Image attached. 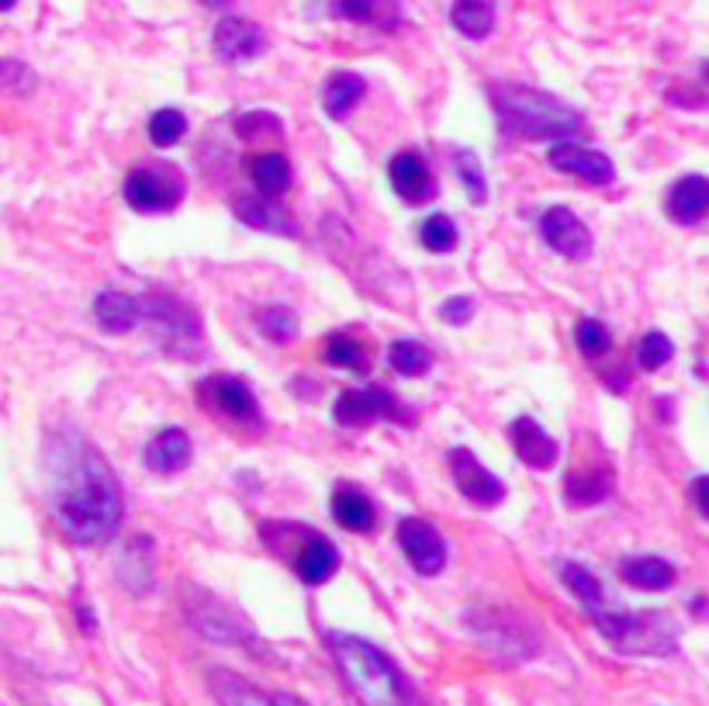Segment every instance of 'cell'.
<instances>
[{
  "instance_id": "cell-40",
  "label": "cell",
  "mask_w": 709,
  "mask_h": 706,
  "mask_svg": "<svg viewBox=\"0 0 709 706\" xmlns=\"http://www.w3.org/2000/svg\"><path fill=\"white\" fill-rule=\"evenodd\" d=\"M706 489H709V478H696V489H692V496H696V509H699V517H709V496H706Z\"/></svg>"
},
{
  "instance_id": "cell-29",
  "label": "cell",
  "mask_w": 709,
  "mask_h": 706,
  "mask_svg": "<svg viewBox=\"0 0 709 706\" xmlns=\"http://www.w3.org/2000/svg\"><path fill=\"white\" fill-rule=\"evenodd\" d=\"M322 357H326L329 367H339V371H357V374L367 371V350L349 333H333L326 346H322Z\"/></svg>"
},
{
  "instance_id": "cell-11",
  "label": "cell",
  "mask_w": 709,
  "mask_h": 706,
  "mask_svg": "<svg viewBox=\"0 0 709 706\" xmlns=\"http://www.w3.org/2000/svg\"><path fill=\"white\" fill-rule=\"evenodd\" d=\"M551 167L578 177V180H585V184H595V187H605V184L617 180V167H612V159L605 153L578 146V143L551 146Z\"/></svg>"
},
{
  "instance_id": "cell-14",
  "label": "cell",
  "mask_w": 709,
  "mask_h": 706,
  "mask_svg": "<svg viewBox=\"0 0 709 706\" xmlns=\"http://www.w3.org/2000/svg\"><path fill=\"white\" fill-rule=\"evenodd\" d=\"M509 443L515 458H520L526 468L533 471H551L558 464V440L546 433L536 420H530V415H520V420H512L509 426Z\"/></svg>"
},
{
  "instance_id": "cell-26",
  "label": "cell",
  "mask_w": 709,
  "mask_h": 706,
  "mask_svg": "<svg viewBox=\"0 0 709 706\" xmlns=\"http://www.w3.org/2000/svg\"><path fill=\"white\" fill-rule=\"evenodd\" d=\"M609 492H612V471L609 468L599 471V464L595 468H582V471H571L568 481H564V496L574 506H582V509L602 502Z\"/></svg>"
},
{
  "instance_id": "cell-42",
  "label": "cell",
  "mask_w": 709,
  "mask_h": 706,
  "mask_svg": "<svg viewBox=\"0 0 709 706\" xmlns=\"http://www.w3.org/2000/svg\"><path fill=\"white\" fill-rule=\"evenodd\" d=\"M77 614H80V624H83V630L90 634V630H93V617H90V609L80 602V606H77Z\"/></svg>"
},
{
  "instance_id": "cell-27",
  "label": "cell",
  "mask_w": 709,
  "mask_h": 706,
  "mask_svg": "<svg viewBox=\"0 0 709 706\" xmlns=\"http://www.w3.org/2000/svg\"><path fill=\"white\" fill-rule=\"evenodd\" d=\"M249 174H253V184L260 187L264 198H277V195H284L287 187H292V164H287L280 153L253 156Z\"/></svg>"
},
{
  "instance_id": "cell-43",
  "label": "cell",
  "mask_w": 709,
  "mask_h": 706,
  "mask_svg": "<svg viewBox=\"0 0 709 706\" xmlns=\"http://www.w3.org/2000/svg\"><path fill=\"white\" fill-rule=\"evenodd\" d=\"M201 4H205V8H225L229 0H201Z\"/></svg>"
},
{
  "instance_id": "cell-34",
  "label": "cell",
  "mask_w": 709,
  "mask_h": 706,
  "mask_svg": "<svg viewBox=\"0 0 709 706\" xmlns=\"http://www.w3.org/2000/svg\"><path fill=\"white\" fill-rule=\"evenodd\" d=\"M418 239H423V246L430 253H450L457 246V226L450 215H430L423 222V229H418Z\"/></svg>"
},
{
  "instance_id": "cell-5",
  "label": "cell",
  "mask_w": 709,
  "mask_h": 706,
  "mask_svg": "<svg viewBox=\"0 0 709 706\" xmlns=\"http://www.w3.org/2000/svg\"><path fill=\"white\" fill-rule=\"evenodd\" d=\"M184 177L174 167H136L125 177V202L136 212L156 215L184 202Z\"/></svg>"
},
{
  "instance_id": "cell-41",
  "label": "cell",
  "mask_w": 709,
  "mask_h": 706,
  "mask_svg": "<svg viewBox=\"0 0 709 706\" xmlns=\"http://www.w3.org/2000/svg\"><path fill=\"white\" fill-rule=\"evenodd\" d=\"M274 706H308V703L298 699V696H292V693H277L274 696Z\"/></svg>"
},
{
  "instance_id": "cell-6",
  "label": "cell",
  "mask_w": 709,
  "mask_h": 706,
  "mask_svg": "<svg viewBox=\"0 0 709 706\" xmlns=\"http://www.w3.org/2000/svg\"><path fill=\"white\" fill-rule=\"evenodd\" d=\"M198 399L205 409L218 412L225 423L260 430V405H256V395L243 377H233V374L208 377L198 384Z\"/></svg>"
},
{
  "instance_id": "cell-37",
  "label": "cell",
  "mask_w": 709,
  "mask_h": 706,
  "mask_svg": "<svg viewBox=\"0 0 709 706\" xmlns=\"http://www.w3.org/2000/svg\"><path fill=\"white\" fill-rule=\"evenodd\" d=\"M574 343L585 357H602V353L612 346V336L599 318H582V323H578V333H574Z\"/></svg>"
},
{
  "instance_id": "cell-23",
  "label": "cell",
  "mask_w": 709,
  "mask_h": 706,
  "mask_svg": "<svg viewBox=\"0 0 709 706\" xmlns=\"http://www.w3.org/2000/svg\"><path fill=\"white\" fill-rule=\"evenodd\" d=\"M620 579L643 592H668L679 575L664 558H627L620 565Z\"/></svg>"
},
{
  "instance_id": "cell-2",
  "label": "cell",
  "mask_w": 709,
  "mask_h": 706,
  "mask_svg": "<svg viewBox=\"0 0 709 706\" xmlns=\"http://www.w3.org/2000/svg\"><path fill=\"white\" fill-rule=\"evenodd\" d=\"M329 651L349 693L364 706H408V686L392 658L353 634H329Z\"/></svg>"
},
{
  "instance_id": "cell-30",
  "label": "cell",
  "mask_w": 709,
  "mask_h": 706,
  "mask_svg": "<svg viewBox=\"0 0 709 706\" xmlns=\"http://www.w3.org/2000/svg\"><path fill=\"white\" fill-rule=\"evenodd\" d=\"M388 361L402 377H423L433 364V353L415 340H395L388 350Z\"/></svg>"
},
{
  "instance_id": "cell-22",
  "label": "cell",
  "mask_w": 709,
  "mask_h": 706,
  "mask_svg": "<svg viewBox=\"0 0 709 706\" xmlns=\"http://www.w3.org/2000/svg\"><path fill=\"white\" fill-rule=\"evenodd\" d=\"M208 686L221 706H274V699L264 689H256L249 679L236 676L229 668H211Z\"/></svg>"
},
{
  "instance_id": "cell-8",
  "label": "cell",
  "mask_w": 709,
  "mask_h": 706,
  "mask_svg": "<svg viewBox=\"0 0 709 706\" xmlns=\"http://www.w3.org/2000/svg\"><path fill=\"white\" fill-rule=\"evenodd\" d=\"M450 471H454V486L464 499H471L481 509H492L505 499V486L481 464L467 447H454L450 451Z\"/></svg>"
},
{
  "instance_id": "cell-9",
  "label": "cell",
  "mask_w": 709,
  "mask_h": 706,
  "mask_svg": "<svg viewBox=\"0 0 709 706\" xmlns=\"http://www.w3.org/2000/svg\"><path fill=\"white\" fill-rule=\"evenodd\" d=\"M398 543H402V551L408 558V565L418 571V575H426V579H433V575L443 571L446 565V540L440 537V530L426 520H402L398 523Z\"/></svg>"
},
{
  "instance_id": "cell-10",
  "label": "cell",
  "mask_w": 709,
  "mask_h": 706,
  "mask_svg": "<svg viewBox=\"0 0 709 706\" xmlns=\"http://www.w3.org/2000/svg\"><path fill=\"white\" fill-rule=\"evenodd\" d=\"M540 236L543 243L558 249L568 261H589L592 256V233L582 218H578L571 208H551L540 218Z\"/></svg>"
},
{
  "instance_id": "cell-39",
  "label": "cell",
  "mask_w": 709,
  "mask_h": 706,
  "mask_svg": "<svg viewBox=\"0 0 709 706\" xmlns=\"http://www.w3.org/2000/svg\"><path fill=\"white\" fill-rule=\"evenodd\" d=\"M440 318H443L446 326H467L471 318H474V302L471 298H461V295L446 298L440 305Z\"/></svg>"
},
{
  "instance_id": "cell-44",
  "label": "cell",
  "mask_w": 709,
  "mask_h": 706,
  "mask_svg": "<svg viewBox=\"0 0 709 706\" xmlns=\"http://www.w3.org/2000/svg\"><path fill=\"white\" fill-rule=\"evenodd\" d=\"M18 4V0H0V11H11Z\"/></svg>"
},
{
  "instance_id": "cell-7",
  "label": "cell",
  "mask_w": 709,
  "mask_h": 706,
  "mask_svg": "<svg viewBox=\"0 0 709 706\" xmlns=\"http://www.w3.org/2000/svg\"><path fill=\"white\" fill-rule=\"evenodd\" d=\"M336 423L343 426H371L381 420H405V412L395 405L388 389H349L333 405Z\"/></svg>"
},
{
  "instance_id": "cell-16",
  "label": "cell",
  "mask_w": 709,
  "mask_h": 706,
  "mask_svg": "<svg viewBox=\"0 0 709 706\" xmlns=\"http://www.w3.org/2000/svg\"><path fill=\"white\" fill-rule=\"evenodd\" d=\"M233 212L246 222L249 229L274 233V236H284V239H298L302 236L298 222L287 215L277 202H267V198H239L233 205Z\"/></svg>"
},
{
  "instance_id": "cell-38",
  "label": "cell",
  "mask_w": 709,
  "mask_h": 706,
  "mask_svg": "<svg viewBox=\"0 0 709 706\" xmlns=\"http://www.w3.org/2000/svg\"><path fill=\"white\" fill-rule=\"evenodd\" d=\"M31 87H36V73H31L21 59H0V90L28 94Z\"/></svg>"
},
{
  "instance_id": "cell-33",
  "label": "cell",
  "mask_w": 709,
  "mask_h": 706,
  "mask_svg": "<svg viewBox=\"0 0 709 706\" xmlns=\"http://www.w3.org/2000/svg\"><path fill=\"white\" fill-rule=\"evenodd\" d=\"M184 133H187V118L177 108H164V111H156L149 118V143L152 146H164L167 149V146L180 143Z\"/></svg>"
},
{
  "instance_id": "cell-19",
  "label": "cell",
  "mask_w": 709,
  "mask_h": 706,
  "mask_svg": "<svg viewBox=\"0 0 709 706\" xmlns=\"http://www.w3.org/2000/svg\"><path fill=\"white\" fill-rule=\"evenodd\" d=\"M709 208V184L702 174H689L668 190V215L679 226H699Z\"/></svg>"
},
{
  "instance_id": "cell-31",
  "label": "cell",
  "mask_w": 709,
  "mask_h": 706,
  "mask_svg": "<svg viewBox=\"0 0 709 706\" xmlns=\"http://www.w3.org/2000/svg\"><path fill=\"white\" fill-rule=\"evenodd\" d=\"M454 167H457V177L461 184L467 187V195L474 205H489V177H485V167H481V159L474 149H457L454 153Z\"/></svg>"
},
{
  "instance_id": "cell-32",
  "label": "cell",
  "mask_w": 709,
  "mask_h": 706,
  "mask_svg": "<svg viewBox=\"0 0 709 706\" xmlns=\"http://www.w3.org/2000/svg\"><path fill=\"white\" fill-rule=\"evenodd\" d=\"M256 326H260V333L274 343H292L298 336V315L292 308H284V305H267L256 312Z\"/></svg>"
},
{
  "instance_id": "cell-35",
  "label": "cell",
  "mask_w": 709,
  "mask_h": 706,
  "mask_svg": "<svg viewBox=\"0 0 709 706\" xmlns=\"http://www.w3.org/2000/svg\"><path fill=\"white\" fill-rule=\"evenodd\" d=\"M561 579H564V586L582 599L585 606H602V582L595 579V575L589 571V568H582V565H561Z\"/></svg>"
},
{
  "instance_id": "cell-17",
  "label": "cell",
  "mask_w": 709,
  "mask_h": 706,
  "mask_svg": "<svg viewBox=\"0 0 709 706\" xmlns=\"http://www.w3.org/2000/svg\"><path fill=\"white\" fill-rule=\"evenodd\" d=\"M195 451H190V437L177 426L156 433L146 447V468L156 474H177L190 464Z\"/></svg>"
},
{
  "instance_id": "cell-3",
  "label": "cell",
  "mask_w": 709,
  "mask_h": 706,
  "mask_svg": "<svg viewBox=\"0 0 709 706\" xmlns=\"http://www.w3.org/2000/svg\"><path fill=\"white\" fill-rule=\"evenodd\" d=\"M492 105L509 133L523 139H568L582 115L571 105H564L554 94H543L533 87H515V84H495L492 87Z\"/></svg>"
},
{
  "instance_id": "cell-24",
  "label": "cell",
  "mask_w": 709,
  "mask_h": 706,
  "mask_svg": "<svg viewBox=\"0 0 709 706\" xmlns=\"http://www.w3.org/2000/svg\"><path fill=\"white\" fill-rule=\"evenodd\" d=\"M333 11L343 21L371 24V28H398V0H333Z\"/></svg>"
},
{
  "instance_id": "cell-20",
  "label": "cell",
  "mask_w": 709,
  "mask_h": 706,
  "mask_svg": "<svg viewBox=\"0 0 709 706\" xmlns=\"http://www.w3.org/2000/svg\"><path fill=\"white\" fill-rule=\"evenodd\" d=\"M336 568H339V551L333 548L326 537H308L305 548L295 558V571H298V579L305 586L329 582L333 575H336Z\"/></svg>"
},
{
  "instance_id": "cell-12",
  "label": "cell",
  "mask_w": 709,
  "mask_h": 706,
  "mask_svg": "<svg viewBox=\"0 0 709 706\" xmlns=\"http://www.w3.org/2000/svg\"><path fill=\"white\" fill-rule=\"evenodd\" d=\"M617 648L637 655H671L674 627L664 620V614H630L623 634L617 637Z\"/></svg>"
},
{
  "instance_id": "cell-13",
  "label": "cell",
  "mask_w": 709,
  "mask_h": 706,
  "mask_svg": "<svg viewBox=\"0 0 709 706\" xmlns=\"http://www.w3.org/2000/svg\"><path fill=\"white\" fill-rule=\"evenodd\" d=\"M267 49V31L249 21V18H221L215 24V52L221 59L229 62H246V59H256L264 56Z\"/></svg>"
},
{
  "instance_id": "cell-28",
  "label": "cell",
  "mask_w": 709,
  "mask_h": 706,
  "mask_svg": "<svg viewBox=\"0 0 709 706\" xmlns=\"http://www.w3.org/2000/svg\"><path fill=\"white\" fill-rule=\"evenodd\" d=\"M364 90H367L364 77H357V73H333L329 84H326V111L333 118H346L353 108L361 105Z\"/></svg>"
},
{
  "instance_id": "cell-15",
  "label": "cell",
  "mask_w": 709,
  "mask_h": 706,
  "mask_svg": "<svg viewBox=\"0 0 709 706\" xmlns=\"http://www.w3.org/2000/svg\"><path fill=\"white\" fill-rule=\"evenodd\" d=\"M388 177H392V187L395 195L408 205H426L433 195H436V180L426 167V159L418 153H398L392 164H388Z\"/></svg>"
},
{
  "instance_id": "cell-4",
  "label": "cell",
  "mask_w": 709,
  "mask_h": 706,
  "mask_svg": "<svg viewBox=\"0 0 709 706\" xmlns=\"http://www.w3.org/2000/svg\"><path fill=\"white\" fill-rule=\"evenodd\" d=\"M142 315L149 318L152 340L170 353H195L201 346V318L187 302L174 295H152Z\"/></svg>"
},
{
  "instance_id": "cell-21",
  "label": "cell",
  "mask_w": 709,
  "mask_h": 706,
  "mask_svg": "<svg viewBox=\"0 0 709 706\" xmlns=\"http://www.w3.org/2000/svg\"><path fill=\"white\" fill-rule=\"evenodd\" d=\"M333 520L343 527V530H353V533H371L374 530V502L367 492L353 489V486H339L333 492Z\"/></svg>"
},
{
  "instance_id": "cell-36",
  "label": "cell",
  "mask_w": 709,
  "mask_h": 706,
  "mask_svg": "<svg viewBox=\"0 0 709 706\" xmlns=\"http://www.w3.org/2000/svg\"><path fill=\"white\" fill-rule=\"evenodd\" d=\"M674 357V343L664 333H648L637 343V364L643 371H658Z\"/></svg>"
},
{
  "instance_id": "cell-25",
  "label": "cell",
  "mask_w": 709,
  "mask_h": 706,
  "mask_svg": "<svg viewBox=\"0 0 709 706\" xmlns=\"http://www.w3.org/2000/svg\"><path fill=\"white\" fill-rule=\"evenodd\" d=\"M450 21H454L461 36H467L474 42L489 39L495 28V0H454Z\"/></svg>"
},
{
  "instance_id": "cell-1",
  "label": "cell",
  "mask_w": 709,
  "mask_h": 706,
  "mask_svg": "<svg viewBox=\"0 0 709 706\" xmlns=\"http://www.w3.org/2000/svg\"><path fill=\"white\" fill-rule=\"evenodd\" d=\"M49 499L62 533L77 543H105L121 523V486L108 458L80 433L52 437L46 451Z\"/></svg>"
},
{
  "instance_id": "cell-18",
  "label": "cell",
  "mask_w": 709,
  "mask_h": 706,
  "mask_svg": "<svg viewBox=\"0 0 709 706\" xmlns=\"http://www.w3.org/2000/svg\"><path fill=\"white\" fill-rule=\"evenodd\" d=\"M93 323L111 336L132 333L142 323V302L118 295V292H101L98 298H93Z\"/></svg>"
}]
</instances>
